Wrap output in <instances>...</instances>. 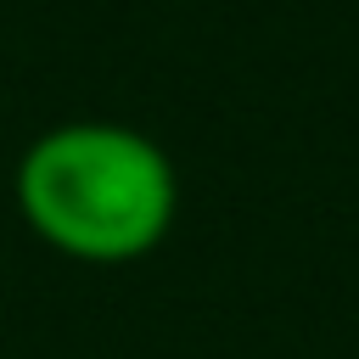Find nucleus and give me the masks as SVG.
Segmentation results:
<instances>
[{
  "mask_svg": "<svg viewBox=\"0 0 359 359\" xmlns=\"http://www.w3.org/2000/svg\"><path fill=\"white\" fill-rule=\"evenodd\" d=\"M22 224L73 264H135L174 230V157L135 123L67 118L39 129L17 157Z\"/></svg>",
  "mask_w": 359,
  "mask_h": 359,
  "instance_id": "f257e3e1",
  "label": "nucleus"
}]
</instances>
